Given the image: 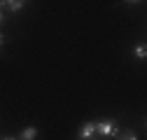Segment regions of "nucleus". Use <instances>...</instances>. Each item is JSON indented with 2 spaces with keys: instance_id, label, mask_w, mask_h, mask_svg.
<instances>
[{
  "instance_id": "1",
  "label": "nucleus",
  "mask_w": 147,
  "mask_h": 140,
  "mask_svg": "<svg viewBox=\"0 0 147 140\" xmlns=\"http://www.w3.org/2000/svg\"><path fill=\"white\" fill-rule=\"evenodd\" d=\"M94 126H96V133H100L105 138H115L119 133V124L115 119H98V121H94Z\"/></svg>"
},
{
  "instance_id": "2",
  "label": "nucleus",
  "mask_w": 147,
  "mask_h": 140,
  "mask_svg": "<svg viewBox=\"0 0 147 140\" xmlns=\"http://www.w3.org/2000/svg\"><path fill=\"white\" fill-rule=\"evenodd\" d=\"M94 133H96L94 121H86V124H82V129H80V140H89V138H94Z\"/></svg>"
},
{
  "instance_id": "3",
  "label": "nucleus",
  "mask_w": 147,
  "mask_h": 140,
  "mask_svg": "<svg viewBox=\"0 0 147 140\" xmlns=\"http://www.w3.org/2000/svg\"><path fill=\"white\" fill-rule=\"evenodd\" d=\"M35 138H38V129L35 126H26L19 135V140H35Z\"/></svg>"
},
{
  "instance_id": "4",
  "label": "nucleus",
  "mask_w": 147,
  "mask_h": 140,
  "mask_svg": "<svg viewBox=\"0 0 147 140\" xmlns=\"http://www.w3.org/2000/svg\"><path fill=\"white\" fill-rule=\"evenodd\" d=\"M3 3L12 9V12H19V9H24V0H3Z\"/></svg>"
},
{
  "instance_id": "5",
  "label": "nucleus",
  "mask_w": 147,
  "mask_h": 140,
  "mask_svg": "<svg viewBox=\"0 0 147 140\" xmlns=\"http://www.w3.org/2000/svg\"><path fill=\"white\" fill-rule=\"evenodd\" d=\"M133 54H136L138 59H145V56H147V47H145V42H140V44L133 49Z\"/></svg>"
},
{
  "instance_id": "6",
  "label": "nucleus",
  "mask_w": 147,
  "mask_h": 140,
  "mask_svg": "<svg viewBox=\"0 0 147 140\" xmlns=\"http://www.w3.org/2000/svg\"><path fill=\"white\" fill-rule=\"evenodd\" d=\"M119 140H138V138H136V135H133V133H124V135H121V138H119Z\"/></svg>"
},
{
  "instance_id": "7",
  "label": "nucleus",
  "mask_w": 147,
  "mask_h": 140,
  "mask_svg": "<svg viewBox=\"0 0 147 140\" xmlns=\"http://www.w3.org/2000/svg\"><path fill=\"white\" fill-rule=\"evenodd\" d=\"M3 140H19V138H12V135H7V138H3Z\"/></svg>"
},
{
  "instance_id": "8",
  "label": "nucleus",
  "mask_w": 147,
  "mask_h": 140,
  "mask_svg": "<svg viewBox=\"0 0 147 140\" xmlns=\"http://www.w3.org/2000/svg\"><path fill=\"white\" fill-rule=\"evenodd\" d=\"M3 19H5V14H3V9H0V24H3Z\"/></svg>"
},
{
  "instance_id": "9",
  "label": "nucleus",
  "mask_w": 147,
  "mask_h": 140,
  "mask_svg": "<svg viewBox=\"0 0 147 140\" xmlns=\"http://www.w3.org/2000/svg\"><path fill=\"white\" fill-rule=\"evenodd\" d=\"M3 42H5V40H3V33H0V44H3Z\"/></svg>"
},
{
  "instance_id": "10",
  "label": "nucleus",
  "mask_w": 147,
  "mask_h": 140,
  "mask_svg": "<svg viewBox=\"0 0 147 140\" xmlns=\"http://www.w3.org/2000/svg\"><path fill=\"white\" fill-rule=\"evenodd\" d=\"M126 3H138V0H126Z\"/></svg>"
},
{
  "instance_id": "11",
  "label": "nucleus",
  "mask_w": 147,
  "mask_h": 140,
  "mask_svg": "<svg viewBox=\"0 0 147 140\" xmlns=\"http://www.w3.org/2000/svg\"><path fill=\"white\" fill-rule=\"evenodd\" d=\"M89 140H94V138H89Z\"/></svg>"
}]
</instances>
